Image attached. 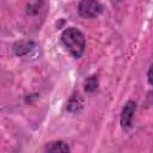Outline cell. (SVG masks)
I'll return each mask as SVG.
<instances>
[{
	"instance_id": "obj_1",
	"label": "cell",
	"mask_w": 153,
	"mask_h": 153,
	"mask_svg": "<svg viewBox=\"0 0 153 153\" xmlns=\"http://www.w3.org/2000/svg\"><path fill=\"white\" fill-rule=\"evenodd\" d=\"M61 41L74 57H80L85 50V37L76 27H67L61 33Z\"/></svg>"
},
{
	"instance_id": "obj_2",
	"label": "cell",
	"mask_w": 153,
	"mask_h": 153,
	"mask_svg": "<svg viewBox=\"0 0 153 153\" xmlns=\"http://www.w3.org/2000/svg\"><path fill=\"white\" fill-rule=\"evenodd\" d=\"M78 12L84 18H94L103 12V6L98 1L84 0L78 5Z\"/></svg>"
},
{
	"instance_id": "obj_3",
	"label": "cell",
	"mask_w": 153,
	"mask_h": 153,
	"mask_svg": "<svg viewBox=\"0 0 153 153\" xmlns=\"http://www.w3.org/2000/svg\"><path fill=\"white\" fill-rule=\"evenodd\" d=\"M136 104L134 102H128L121 114V126L123 129H128L131 126L133 122V117H134V111H135V106Z\"/></svg>"
},
{
	"instance_id": "obj_4",
	"label": "cell",
	"mask_w": 153,
	"mask_h": 153,
	"mask_svg": "<svg viewBox=\"0 0 153 153\" xmlns=\"http://www.w3.org/2000/svg\"><path fill=\"white\" fill-rule=\"evenodd\" d=\"M44 153H69V147L63 141H53L45 147Z\"/></svg>"
},
{
	"instance_id": "obj_5",
	"label": "cell",
	"mask_w": 153,
	"mask_h": 153,
	"mask_svg": "<svg viewBox=\"0 0 153 153\" xmlns=\"http://www.w3.org/2000/svg\"><path fill=\"white\" fill-rule=\"evenodd\" d=\"M98 87V80L96 78V75H91L86 81H85V90L87 92H93L96 91Z\"/></svg>"
},
{
	"instance_id": "obj_6",
	"label": "cell",
	"mask_w": 153,
	"mask_h": 153,
	"mask_svg": "<svg viewBox=\"0 0 153 153\" xmlns=\"http://www.w3.org/2000/svg\"><path fill=\"white\" fill-rule=\"evenodd\" d=\"M147 78H148V82L153 86V65L149 67L148 69V73H147Z\"/></svg>"
}]
</instances>
